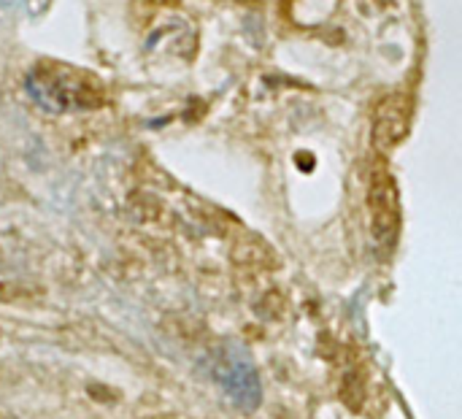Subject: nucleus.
<instances>
[{
	"label": "nucleus",
	"instance_id": "obj_1",
	"mask_svg": "<svg viewBox=\"0 0 462 419\" xmlns=\"http://www.w3.org/2000/svg\"><path fill=\"white\" fill-rule=\"evenodd\" d=\"M51 70L38 68L35 79L41 82V95L44 101H51L57 108H98L105 101V92L101 89V84L82 70H70L63 65H54L49 63Z\"/></svg>",
	"mask_w": 462,
	"mask_h": 419
},
{
	"label": "nucleus",
	"instance_id": "obj_2",
	"mask_svg": "<svg viewBox=\"0 0 462 419\" xmlns=\"http://www.w3.org/2000/svg\"><path fill=\"white\" fill-rule=\"evenodd\" d=\"M368 209H371V233L373 241L384 249L394 244L397 225H400V203H397V187L387 171H376L368 187Z\"/></svg>",
	"mask_w": 462,
	"mask_h": 419
},
{
	"label": "nucleus",
	"instance_id": "obj_3",
	"mask_svg": "<svg viewBox=\"0 0 462 419\" xmlns=\"http://www.w3.org/2000/svg\"><path fill=\"white\" fill-rule=\"evenodd\" d=\"M409 114L411 105L403 95H390L378 105L376 122H373V143L378 149H392L409 133Z\"/></svg>",
	"mask_w": 462,
	"mask_h": 419
},
{
	"label": "nucleus",
	"instance_id": "obj_4",
	"mask_svg": "<svg viewBox=\"0 0 462 419\" xmlns=\"http://www.w3.org/2000/svg\"><path fill=\"white\" fill-rule=\"evenodd\" d=\"M38 297H44V290L30 284V281H17V279L0 281V303L19 306V303H33Z\"/></svg>",
	"mask_w": 462,
	"mask_h": 419
},
{
	"label": "nucleus",
	"instance_id": "obj_5",
	"mask_svg": "<svg viewBox=\"0 0 462 419\" xmlns=\"http://www.w3.org/2000/svg\"><path fill=\"white\" fill-rule=\"evenodd\" d=\"M127 209L130 214L136 217L138 222H149L157 217V211H160V203L154 200L152 195H143V193H133L130 195V203H127Z\"/></svg>",
	"mask_w": 462,
	"mask_h": 419
}]
</instances>
